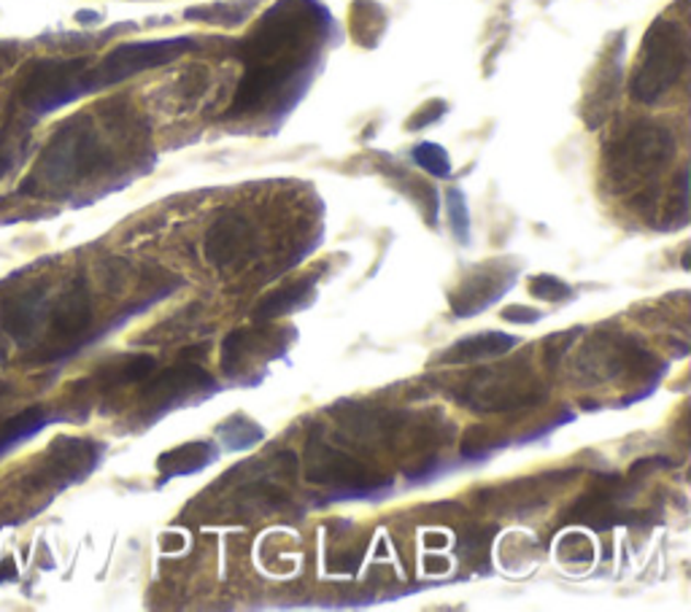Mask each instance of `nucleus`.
I'll return each mask as SVG.
<instances>
[{"instance_id": "1", "label": "nucleus", "mask_w": 691, "mask_h": 612, "mask_svg": "<svg viewBox=\"0 0 691 612\" xmlns=\"http://www.w3.org/2000/svg\"><path fill=\"white\" fill-rule=\"evenodd\" d=\"M330 16L319 0H278L241 44L243 79L230 119L292 106L319 62Z\"/></svg>"}, {"instance_id": "2", "label": "nucleus", "mask_w": 691, "mask_h": 612, "mask_svg": "<svg viewBox=\"0 0 691 612\" xmlns=\"http://www.w3.org/2000/svg\"><path fill=\"white\" fill-rule=\"evenodd\" d=\"M116 168V146L95 116L79 114L62 122L41 151L33 173L20 184V195L68 197L79 186L106 178Z\"/></svg>"}, {"instance_id": "3", "label": "nucleus", "mask_w": 691, "mask_h": 612, "mask_svg": "<svg viewBox=\"0 0 691 612\" xmlns=\"http://www.w3.org/2000/svg\"><path fill=\"white\" fill-rule=\"evenodd\" d=\"M689 68V31L672 16H659L643 36L635 73L630 79L632 101L654 106Z\"/></svg>"}, {"instance_id": "4", "label": "nucleus", "mask_w": 691, "mask_h": 612, "mask_svg": "<svg viewBox=\"0 0 691 612\" xmlns=\"http://www.w3.org/2000/svg\"><path fill=\"white\" fill-rule=\"evenodd\" d=\"M451 396L475 413H514L540 405L545 400V386L527 361H503L475 370Z\"/></svg>"}, {"instance_id": "5", "label": "nucleus", "mask_w": 691, "mask_h": 612, "mask_svg": "<svg viewBox=\"0 0 691 612\" xmlns=\"http://www.w3.org/2000/svg\"><path fill=\"white\" fill-rule=\"evenodd\" d=\"M676 157V136L654 122H635L608 143L606 171L613 184L635 186L659 176Z\"/></svg>"}, {"instance_id": "6", "label": "nucleus", "mask_w": 691, "mask_h": 612, "mask_svg": "<svg viewBox=\"0 0 691 612\" xmlns=\"http://www.w3.org/2000/svg\"><path fill=\"white\" fill-rule=\"evenodd\" d=\"M90 66L87 57H71V60H38L22 76V84L16 90V103L38 119V116L55 114L57 108H66L81 97L92 95Z\"/></svg>"}, {"instance_id": "7", "label": "nucleus", "mask_w": 691, "mask_h": 612, "mask_svg": "<svg viewBox=\"0 0 691 612\" xmlns=\"http://www.w3.org/2000/svg\"><path fill=\"white\" fill-rule=\"evenodd\" d=\"M92 326V297L87 278H73L57 297H51L46 313L44 337H38L31 365H55L79 351Z\"/></svg>"}, {"instance_id": "8", "label": "nucleus", "mask_w": 691, "mask_h": 612, "mask_svg": "<svg viewBox=\"0 0 691 612\" xmlns=\"http://www.w3.org/2000/svg\"><path fill=\"white\" fill-rule=\"evenodd\" d=\"M303 470L308 481L316 486L335 488V492L352 494V497H368V494L387 492L392 486V477L379 475L368 464L354 459L352 453L324 442V437L319 435H311L306 440Z\"/></svg>"}, {"instance_id": "9", "label": "nucleus", "mask_w": 691, "mask_h": 612, "mask_svg": "<svg viewBox=\"0 0 691 612\" xmlns=\"http://www.w3.org/2000/svg\"><path fill=\"white\" fill-rule=\"evenodd\" d=\"M193 38H160V41H133V44H119L108 51L97 66H90V86L92 92L108 90V86L122 84L138 73H147L152 68L165 66V62L178 60L182 55L195 49Z\"/></svg>"}, {"instance_id": "10", "label": "nucleus", "mask_w": 691, "mask_h": 612, "mask_svg": "<svg viewBox=\"0 0 691 612\" xmlns=\"http://www.w3.org/2000/svg\"><path fill=\"white\" fill-rule=\"evenodd\" d=\"M101 442L87 440V437H60V440L51 442L46 457L41 459V467L33 470L25 494H60L62 488L81 483L87 475H92L97 464H101Z\"/></svg>"}, {"instance_id": "11", "label": "nucleus", "mask_w": 691, "mask_h": 612, "mask_svg": "<svg viewBox=\"0 0 691 612\" xmlns=\"http://www.w3.org/2000/svg\"><path fill=\"white\" fill-rule=\"evenodd\" d=\"M652 365V354L632 337L602 335L580 348L576 370L586 383H611L619 378L648 372Z\"/></svg>"}, {"instance_id": "12", "label": "nucleus", "mask_w": 691, "mask_h": 612, "mask_svg": "<svg viewBox=\"0 0 691 612\" xmlns=\"http://www.w3.org/2000/svg\"><path fill=\"white\" fill-rule=\"evenodd\" d=\"M514 278L516 270L508 262H486V265L475 267L470 276H464L460 287L451 291V311L460 319L486 311L492 302H497L514 287Z\"/></svg>"}, {"instance_id": "13", "label": "nucleus", "mask_w": 691, "mask_h": 612, "mask_svg": "<svg viewBox=\"0 0 691 612\" xmlns=\"http://www.w3.org/2000/svg\"><path fill=\"white\" fill-rule=\"evenodd\" d=\"M217 389L214 378L208 376L203 367L197 365H182L171 367V370H162L160 376L147 381V386L141 389V400L147 402L149 407H157V411H168V407H176L187 400H203Z\"/></svg>"}, {"instance_id": "14", "label": "nucleus", "mask_w": 691, "mask_h": 612, "mask_svg": "<svg viewBox=\"0 0 691 612\" xmlns=\"http://www.w3.org/2000/svg\"><path fill=\"white\" fill-rule=\"evenodd\" d=\"M257 246V230L243 213L224 211L206 232V259L214 267H232L238 262L249 259Z\"/></svg>"}, {"instance_id": "15", "label": "nucleus", "mask_w": 691, "mask_h": 612, "mask_svg": "<svg viewBox=\"0 0 691 612\" xmlns=\"http://www.w3.org/2000/svg\"><path fill=\"white\" fill-rule=\"evenodd\" d=\"M49 284H36L33 289L22 291V295L11 297L0 305V330L5 337H11L20 346H31L38 343L44 335L46 313H49Z\"/></svg>"}, {"instance_id": "16", "label": "nucleus", "mask_w": 691, "mask_h": 612, "mask_svg": "<svg viewBox=\"0 0 691 612\" xmlns=\"http://www.w3.org/2000/svg\"><path fill=\"white\" fill-rule=\"evenodd\" d=\"M624 499H626V488L621 477L611 475L608 481H602V486L589 488L584 497L578 499V505L571 510V521L586 523V527L595 529H606L613 527V523H624Z\"/></svg>"}, {"instance_id": "17", "label": "nucleus", "mask_w": 691, "mask_h": 612, "mask_svg": "<svg viewBox=\"0 0 691 612\" xmlns=\"http://www.w3.org/2000/svg\"><path fill=\"white\" fill-rule=\"evenodd\" d=\"M519 346V337L508 332H479L457 340L454 346L440 354V365H479V361L505 357Z\"/></svg>"}, {"instance_id": "18", "label": "nucleus", "mask_w": 691, "mask_h": 612, "mask_svg": "<svg viewBox=\"0 0 691 612\" xmlns=\"http://www.w3.org/2000/svg\"><path fill=\"white\" fill-rule=\"evenodd\" d=\"M51 422H62V416L51 413L46 405H33L25 407L22 413H16L14 418L0 424V457H5L9 451H14L16 446L27 442L31 437L44 432Z\"/></svg>"}, {"instance_id": "19", "label": "nucleus", "mask_w": 691, "mask_h": 612, "mask_svg": "<svg viewBox=\"0 0 691 612\" xmlns=\"http://www.w3.org/2000/svg\"><path fill=\"white\" fill-rule=\"evenodd\" d=\"M217 462V448L211 442H187L173 451H165L157 459V470L162 472V483L178 475H193Z\"/></svg>"}, {"instance_id": "20", "label": "nucleus", "mask_w": 691, "mask_h": 612, "mask_svg": "<svg viewBox=\"0 0 691 612\" xmlns=\"http://www.w3.org/2000/svg\"><path fill=\"white\" fill-rule=\"evenodd\" d=\"M313 281H316V278H306V281L289 284V287L273 291V295L265 297V300L254 308V322H270V319L287 316V313L298 311L306 302V297H311Z\"/></svg>"}, {"instance_id": "21", "label": "nucleus", "mask_w": 691, "mask_h": 612, "mask_svg": "<svg viewBox=\"0 0 691 612\" xmlns=\"http://www.w3.org/2000/svg\"><path fill=\"white\" fill-rule=\"evenodd\" d=\"M257 9V0H232V3H217L203 5V9H187V20H203L214 22V25H241L252 11Z\"/></svg>"}, {"instance_id": "22", "label": "nucleus", "mask_w": 691, "mask_h": 612, "mask_svg": "<svg viewBox=\"0 0 691 612\" xmlns=\"http://www.w3.org/2000/svg\"><path fill=\"white\" fill-rule=\"evenodd\" d=\"M157 361L152 357H133V359H122L119 365L108 367L103 372V383L106 386H127V383H141L147 381L149 372H154Z\"/></svg>"}, {"instance_id": "23", "label": "nucleus", "mask_w": 691, "mask_h": 612, "mask_svg": "<svg viewBox=\"0 0 691 612\" xmlns=\"http://www.w3.org/2000/svg\"><path fill=\"white\" fill-rule=\"evenodd\" d=\"M219 437H222V442L230 448V451H243V448L257 446V442L265 437V432L254 422L238 416V418H232V422L222 424Z\"/></svg>"}, {"instance_id": "24", "label": "nucleus", "mask_w": 691, "mask_h": 612, "mask_svg": "<svg viewBox=\"0 0 691 612\" xmlns=\"http://www.w3.org/2000/svg\"><path fill=\"white\" fill-rule=\"evenodd\" d=\"M27 151V136L14 127H0V181L9 176Z\"/></svg>"}, {"instance_id": "25", "label": "nucleus", "mask_w": 691, "mask_h": 612, "mask_svg": "<svg viewBox=\"0 0 691 612\" xmlns=\"http://www.w3.org/2000/svg\"><path fill=\"white\" fill-rule=\"evenodd\" d=\"M411 157H414L416 165H419L424 173H429V176H435V178H449L451 176V160L440 143L424 141L419 146H414Z\"/></svg>"}, {"instance_id": "26", "label": "nucleus", "mask_w": 691, "mask_h": 612, "mask_svg": "<svg viewBox=\"0 0 691 612\" xmlns=\"http://www.w3.org/2000/svg\"><path fill=\"white\" fill-rule=\"evenodd\" d=\"M527 287H530L532 297H540V300H549V302H562L573 297L571 284H565L556 276H549V273H543V276H532Z\"/></svg>"}, {"instance_id": "27", "label": "nucleus", "mask_w": 691, "mask_h": 612, "mask_svg": "<svg viewBox=\"0 0 691 612\" xmlns=\"http://www.w3.org/2000/svg\"><path fill=\"white\" fill-rule=\"evenodd\" d=\"M449 200V217H451V230L460 238L462 243L470 241V211H468V200H464L462 189H449L446 195Z\"/></svg>"}, {"instance_id": "28", "label": "nucleus", "mask_w": 691, "mask_h": 612, "mask_svg": "<svg viewBox=\"0 0 691 612\" xmlns=\"http://www.w3.org/2000/svg\"><path fill=\"white\" fill-rule=\"evenodd\" d=\"M499 440H492V435L486 432V429H470L468 437L462 440V457L464 459H479L484 457V453H492V451H499Z\"/></svg>"}, {"instance_id": "29", "label": "nucleus", "mask_w": 691, "mask_h": 612, "mask_svg": "<svg viewBox=\"0 0 691 612\" xmlns=\"http://www.w3.org/2000/svg\"><path fill=\"white\" fill-rule=\"evenodd\" d=\"M446 111H449V106H446L444 101H429L424 103V106L416 111L414 116L408 119V130H424V127L435 125V122H440L446 116Z\"/></svg>"}, {"instance_id": "30", "label": "nucleus", "mask_w": 691, "mask_h": 612, "mask_svg": "<svg viewBox=\"0 0 691 612\" xmlns=\"http://www.w3.org/2000/svg\"><path fill=\"white\" fill-rule=\"evenodd\" d=\"M499 316H503L505 322H510V324H535L538 319H543V313H540L538 308L508 305V308H503V313H499Z\"/></svg>"}, {"instance_id": "31", "label": "nucleus", "mask_w": 691, "mask_h": 612, "mask_svg": "<svg viewBox=\"0 0 691 612\" xmlns=\"http://www.w3.org/2000/svg\"><path fill=\"white\" fill-rule=\"evenodd\" d=\"M11 57H14V46H9V44H0V71H3L5 68V62L11 60Z\"/></svg>"}]
</instances>
